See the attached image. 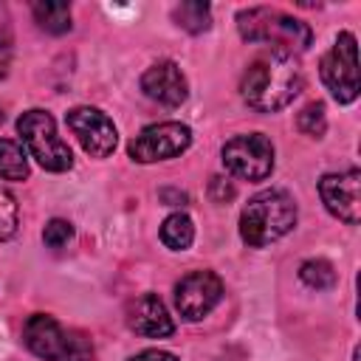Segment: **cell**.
Returning <instances> with one entry per match:
<instances>
[{
  "mask_svg": "<svg viewBox=\"0 0 361 361\" xmlns=\"http://www.w3.org/2000/svg\"><path fill=\"white\" fill-rule=\"evenodd\" d=\"M299 279L313 290H327L336 285V268L327 259H305L299 265Z\"/></svg>",
  "mask_w": 361,
  "mask_h": 361,
  "instance_id": "18",
  "label": "cell"
},
{
  "mask_svg": "<svg viewBox=\"0 0 361 361\" xmlns=\"http://www.w3.org/2000/svg\"><path fill=\"white\" fill-rule=\"evenodd\" d=\"M8 68H11V45H8V39L0 37V79L8 73Z\"/></svg>",
  "mask_w": 361,
  "mask_h": 361,
  "instance_id": "24",
  "label": "cell"
},
{
  "mask_svg": "<svg viewBox=\"0 0 361 361\" xmlns=\"http://www.w3.org/2000/svg\"><path fill=\"white\" fill-rule=\"evenodd\" d=\"M0 178H6V180L28 178V155L11 138H0Z\"/></svg>",
  "mask_w": 361,
  "mask_h": 361,
  "instance_id": "17",
  "label": "cell"
},
{
  "mask_svg": "<svg viewBox=\"0 0 361 361\" xmlns=\"http://www.w3.org/2000/svg\"><path fill=\"white\" fill-rule=\"evenodd\" d=\"M65 121L90 158H107L116 149V141H118L116 124L99 107H73L65 116Z\"/></svg>",
  "mask_w": 361,
  "mask_h": 361,
  "instance_id": "10",
  "label": "cell"
},
{
  "mask_svg": "<svg viewBox=\"0 0 361 361\" xmlns=\"http://www.w3.org/2000/svg\"><path fill=\"white\" fill-rule=\"evenodd\" d=\"M127 324L133 333L147 338H166L175 333V322L155 293H141L127 305Z\"/></svg>",
  "mask_w": 361,
  "mask_h": 361,
  "instance_id": "13",
  "label": "cell"
},
{
  "mask_svg": "<svg viewBox=\"0 0 361 361\" xmlns=\"http://www.w3.org/2000/svg\"><path fill=\"white\" fill-rule=\"evenodd\" d=\"M130 361H178V358L172 353H166V350H144V353L133 355Z\"/></svg>",
  "mask_w": 361,
  "mask_h": 361,
  "instance_id": "23",
  "label": "cell"
},
{
  "mask_svg": "<svg viewBox=\"0 0 361 361\" xmlns=\"http://www.w3.org/2000/svg\"><path fill=\"white\" fill-rule=\"evenodd\" d=\"M322 82L327 85L330 96L338 104H350L358 99V51L355 37L350 31H341L333 42V48L322 56Z\"/></svg>",
  "mask_w": 361,
  "mask_h": 361,
  "instance_id": "6",
  "label": "cell"
},
{
  "mask_svg": "<svg viewBox=\"0 0 361 361\" xmlns=\"http://www.w3.org/2000/svg\"><path fill=\"white\" fill-rule=\"evenodd\" d=\"M17 130H20V138L28 149V155L48 172H65L73 166V155H71V147L56 135V124H54V116L48 110H25L17 121Z\"/></svg>",
  "mask_w": 361,
  "mask_h": 361,
  "instance_id": "5",
  "label": "cell"
},
{
  "mask_svg": "<svg viewBox=\"0 0 361 361\" xmlns=\"http://www.w3.org/2000/svg\"><path fill=\"white\" fill-rule=\"evenodd\" d=\"M3 118H6V113H3V107H0V124H3Z\"/></svg>",
  "mask_w": 361,
  "mask_h": 361,
  "instance_id": "25",
  "label": "cell"
},
{
  "mask_svg": "<svg viewBox=\"0 0 361 361\" xmlns=\"http://www.w3.org/2000/svg\"><path fill=\"white\" fill-rule=\"evenodd\" d=\"M172 17L189 34H203L212 25V8H209V3H200V0H186V3L175 6Z\"/></svg>",
  "mask_w": 361,
  "mask_h": 361,
  "instance_id": "16",
  "label": "cell"
},
{
  "mask_svg": "<svg viewBox=\"0 0 361 361\" xmlns=\"http://www.w3.org/2000/svg\"><path fill=\"white\" fill-rule=\"evenodd\" d=\"M237 31L245 42H262L271 45L274 54H288V56L307 51L313 42V31L307 23L268 6L243 8L237 14Z\"/></svg>",
  "mask_w": 361,
  "mask_h": 361,
  "instance_id": "2",
  "label": "cell"
},
{
  "mask_svg": "<svg viewBox=\"0 0 361 361\" xmlns=\"http://www.w3.org/2000/svg\"><path fill=\"white\" fill-rule=\"evenodd\" d=\"M34 20L48 34H65L71 31V6L62 0H37L31 6Z\"/></svg>",
  "mask_w": 361,
  "mask_h": 361,
  "instance_id": "14",
  "label": "cell"
},
{
  "mask_svg": "<svg viewBox=\"0 0 361 361\" xmlns=\"http://www.w3.org/2000/svg\"><path fill=\"white\" fill-rule=\"evenodd\" d=\"M223 299V279L212 271H192L175 285V307L183 319L200 322Z\"/></svg>",
  "mask_w": 361,
  "mask_h": 361,
  "instance_id": "9",
  "label": "cell"
},
{
  "mask_svg": "<svg viewBox=\"0 0 361 361\" xmlns=\"http://www.w3.org/2000/svg\"><path fill=\"white\" fill-rule=\"evenodd\" d=\"M25 347L45 361H93V341L79 333L62 327L48 313H34L23 324Z\"/></svg>",
  "mask_w": 361,
  "mask_h": 361,
  "instance_id": "4",
  "label": "cell"
},
{
  "mask_svg": "<svg viewBox=\"0 0 361 361\" xmlns=\"http://www.w3.org/2000/svg\"><path fill=\"white\" fill-rule=\"evenodd\" d=\"M192 240H195V226H192L189 214L175 212L161 223V243L169 251H186L192 245Z\"/></svg>",
  "mask_w": 361,
  "mask_h": 361,
  "instance_id": "15",
  "label": "cell"
},
{
  "mask_svg": "<svg viewBox=\"0 0 361 361\" xmlns=\"http://www.w3.org/2000/svg\"><path fill=\"white\" fill-rule=\"evenodd\" d=\"M296 127H299V133H305L310 138H322L324 130H327L324 104L322 102H310L307 107H302V113L296 116Z\"/></svg>",
  "mask_w": 361,
  "mask_h": 361,
  "instance_id": "19",
  "label": "cell"
},
{
  "mask_svg": "<svg viewBox=\"0 0 361 361\" xmlns=\"http://www.w3.org/2000/svg\"><path fill=\"white\" fill-rule=\"evenodd\" d=\"M223 166L243 180H265L274 172V144L262 133L234 135L220 149Z\"/></svg>",
  "mask_w": 361,
  "mask_h": 361,
  "instance_id": "7",
  "label": "cell"
},
{
  "mask_svg": "<svg viewBox=\"0 0 361 361\" xmlns=\"http://www.w3.org/2000/svg\"><path fill=\"white\" fill-rule=\"evenodd\" d=\"M296 226V203L282 189L254 195L240 214V237L251 248H265Z\"/></svg>",
  "mask_w": 361,
  "mask_h": 361,
  "instance_id": "3",
  "label": "cell"
},
{
  "mask_svg": "<svg viewBox=\"0 0 361 361\" xmlns=\"http://www.w3.org/2000/svg\"><path fill=\"white\" fill-rule=\"evenodd\" d=\"M17 223H20V206H17L14 195L0 186V240L14 237Z\"/></svg>",
  "mask_w": 361,
  "mask_h": 361,
  "instance_id": "20",
  "label": "cell"
},
{
  "mask_svg": "<svg viewBox=\"0 0 361 361\" xmlns=\"http://www.w3.org/2000/svg\"><path fill=\"white\" fill-rule=\"evenodd\" d=\"M71 240H73V226H71L68 220L54 217V220L45 223V228H42V243H45L48 248H65Z\"/></svg>",
  "mask_w": 361,
  "mask_h": 361,
  "instance_id": "21",
  "label": "cell"
},
{
  "mask_svg": "<svg viewBox=\"0 0 361 361\" xmlns=\"http://www.w3.org/2000/svg\"><path fill=\"white\" fill-rule=\"evenodd\" d=\"M319 195L324 209L344 220L347 226H355L361 220V172L347 169V172H330L319 180Z\"/></svg>",
  "mask_w": 361,
  "mask_h": 361,
  "instance_id": "11",
  "label": "cell"
},
{
  "mask_svg": "<svg viewBox=\"0 0 361 361\" xmlns=\"http://www.w3.org/2000/svg\"><path fill=\"white\" fill-rule=\"evenodd\" d=\"M209 195H212V200L214 203H226V200H231L234 197V186H231V180H226V178H212V183H209Z\"/></svg>",
  "mask_w": 361,
  "mask_h": 361,
  "instance_id": "22",
  "label": "cell"
},
{
  "mask_svg": "<svg viewBox=\"0 0 361 361\" xmlns=\"http://www.w3.org/2000/svg\"><path fill=\"white\" fill-rule=\"evenodd\" d=\"M192 144V130L180 121H158L144 127L127 147L130 158L138 164H155V161H166L175 158L180 152H186Z\"/></svg>",
  "mask_w": 361,
  "mask_h": 361,
  "instance_id": "8",
  "label": "cell"
},
{
  "mask_svg": "<svg viewBox=\"0 0 361 361\" xmlns=\"http://www.w3.org/2000/svg\"><path fill=\"white\" fill-rule=\"evenodd\" d=\"M305 85L299 62L288 54H268L248 65L240 82V93L257 113H276L288 107Z\"/></svg>",
  "mask_w": 361,
  "mask_h": 361,
  "instance_id": "1",
  "label": "cell"
},
{
  "mask_svg": "<svg viewBox=\"0 0 361 361\" xmlns=\"http://www.w3.org/2000/svg\"><path fill=\"white\" fill-rule=\"evenodd\" d=\"M141 90H144L147 99H152V102H158L164 107H180L186 102V96H189V85H186L183 71L169 59L155 62V65H149L144 71Z\"/></svg>",
  "mask_w": 361,
  "mask_h": 361,
  "instance_id": "12",
  "label": "cell"
}]
</instances>
